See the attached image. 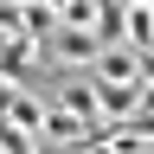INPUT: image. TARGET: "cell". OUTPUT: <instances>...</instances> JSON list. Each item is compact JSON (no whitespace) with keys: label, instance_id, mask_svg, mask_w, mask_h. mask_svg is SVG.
<instances>
[{"label":"cell","instance_id":"6da1fadb","mask_svg":"<svg viewBox=\"0 0 154 154\" xmlns=\"http://www.w3.org/2000/svg\"><path fill=\"white\" fill-rule=\"evenodd\" d=\"M90 77L141 90V51H128V45H103V51H96V64H90Z\"/></svg>","mask_w":154,"mask_h":154},{"label":"cell","instance_id":"7a4b0ae2","mask_svg":"<svg viewBox=\"0 0 154 154\" xmlns=\"http://www.w3.org/2000/svg\"><path fill=\"white\" fill-rule=\"evenodd\" d=\"M148 58H154V51H148Z\"/></svg>","mask_w":154,"mask_h":154}]
</instances>
